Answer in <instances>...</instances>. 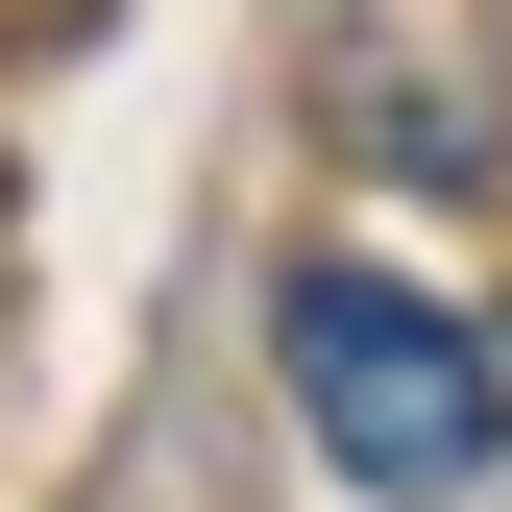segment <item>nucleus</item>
Listing matches in <instances>:
<instances>
[{"instance_id":"1","label":"nucleus","mask_w":512,"mask_h":512,"mask_svg":"<svg viewBox=\"0 0 512 512\" xmlns=\"http://www.w3.org/2000/svg\"><path fill=\"white\" fill-rule=\"evenodd\" d=\"M269 366H293V439H317L366 512H464V488L512 464V366H488L439 293H391V269H293V293H269Z\"/></svg>"}]
</instances>
